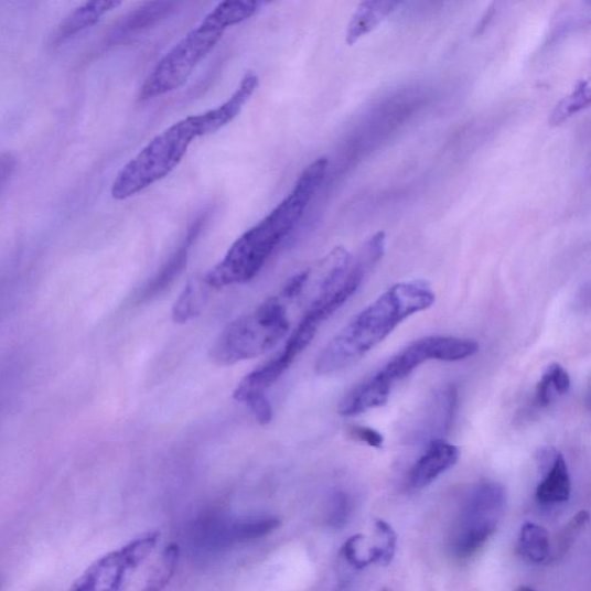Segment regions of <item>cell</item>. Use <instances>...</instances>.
Returning <instances> with one entry per match:
<instances>
[{
  "label": "cell",
  "instance_id": "6da1fadb",
  "mask_svg": "<svg viewBox=\"0 0 591 591\" xmlns=\"http://www.w3.org/2000/svg\"><path fill=\"white\" fill-rule=\"evenodd\" d=\"M329 159L308 165L292 191L259 224L243 234L224 259L203 278L209 289H222L254 280L279 246L300 224L315 192L322 186Z\"/></svg>",
  "mask_w": 591,
  "mask_h": 591
},
{
  "label": "cell",
  "instance_id": "7a4b0ae2",
  "mask_svg": "<svg viewBox=\"0 0 591 591\" xmlns=\"http://www.w3.org/2000/svg\"><path fill=\"white\" fill-rule=\"evenodd\" d=\"M434 302V291L427 281L394 284L330 341L315 361L316 375H332L357 363L406 319L428 310Z\"/></svg>",
  "mask_w": 591,
  "mask_h": 591
},
{
  "label": "cell",
  "instance_id": "3957f363",
  "mask_svg": "<svg viewBox=\"0 0 591 591\" xmlns=\"http://www.w3.org/2000/svg\"><path fill=\"white\" fill-rule=\"evenodd\" d=\"M261 6L254 0L218 3L203 19L198 28L193 29L172 46L144 80L139 100L150 101L181 88L196 66L212 53L227 30L256 15Z\"/></svg>",
  "mask_w": 591,
  "mask_h": 591
},
{
  "label": "cell",
  "instance_id": "277c9868",
  "mask_svg": "<svg viewBox=\"0 0 591 591\" xmlns=\"http://www.w3.org/2000/svg\"><path fill=\"white\" fill-rule=\"evenodd\" d=\"M289 305L279 296L230 323L213 344L218 365H235L272 351L290 332Z\"/></svg>",
  "mask_w": 591,
  "mask_h": 591
},
{
  "label": "cell",
  "instance_id": "5b68a950",
  "mask_svg": "<svg viewBox=\"0 0 591 591\" xmlns=\"http://www.w3.org/2000/svg\"><path fill=\"white\" fill-rule=\"evenodd\" d=\"M195 138L198 133L192 116L157 136L119 171L111 186L112 198L127 201L169 176L183 161Z\"/></svg>",
  "mask_w": 591,
  "mask_h": 591
},
{
  "label": "cell",
  "instance_id": "8992f818",
  "mask_svg": "<svg viewBox=\"0 0 591 591\" xmlns=\"http://www.w3.org/2000/svg\"><path fill=\"white\" fill-rule=\"evenodd\" d=\"M507 506L505 487L494 481L474 486L463 501L451 536L458 559L476 555L497 531Z\"/></svg>",
  "mask_w": 591,
  "mask_h": 591
},
{
  "label": "cell",
  "instance_id": "52a82bcc",
  "mask_svg": "<svg viewBox=\"0 0 591 591\" xmlns=\"http://www.w3.org/2000/svg\"><path fill=\"white\" fill-rule=\"evenodd\" d=\"M159 534L143 535L119 550L96 560L74 582L71 591H125L132 571L153 552Z\"/></svg>",
  "mask_w": 591,
  "mask_h": 591
},
{
  "label": "cell",
  "instance_id": "ba28073f",
  "mask_svg": "<svg viewBox=\"0 0 591 591\" xmlns=\"http://www.w3.org/2000/svg\"><path fill=\"white\" fill-rule=\"evenodd\" d=\"M479 348V343L473 340L452 336L423 337L409 344L375 375L393 387L394 384L407 378L423 363L429 361H463L474 356Z\"/></svg>",
  "mask_w": 591,
  "mask_h": 591
},
{
  "label": "cell",
  "instance_id": "9c48e42d",
  "mask_svg": "<svg viewBox=\"0 0 591 591\" xmlns=\"http://www.w3.org/2000/svg\"><path fill=\"white\" fill-rule=\"evenodd\" d=\"M259 85L260 80L257 74L248 72L244 74L237 89L227 103L202 115L192 116L198 138L211 136L229 126L239 116L243 108L248 105Z\"/></svg>",
  "mask_w": 591,
  "mask_h": 591
},
{
  "label": "cell",
  "instance_id": "30bf717a",
  "mask_svg": "<svg viewBox=\"0 0 591 591\" xmlns=\"http://www.w3.org/2000/svg\"><path fill=\"white\" fill-rule=\"evenodd\" d=\"M458 407V389L447 386L436 393L423 412L420 427L413 430L415 440L431 443L442 440L451 430Z\"/></svg>",
  "mask_w": 591,
  "mask_h": 591
},
{
  "label": "cell",
  "instance_id": "8fae6325",
  "mask_svg": "<svg viewBox=\"0 0 591 591\" xmlns=\"http://www.w3.org/2000/svg\"><path fill=\"white\" fill-rule=\"evenodd\" d=\"M460 454V449L450 442L432 441L423 455L411 468L410 486L415 490L429 486L458 463Z\"/></svg>",
  "mask_w": 591,
  "mask_h": 591
},
{
  "label": "cell",
  "instance_id": "7c38bea8",
  "mask_svg": "<svg viewBox=\"0 0 591 591\" xmlns=\"http://www.w3.org/2000/svg\"><path fill=\"white\" fill-rule=\"evenodd\" d=\"M547 470L546 476L536 487V498L544 505H558L569 502L572 482L569 465L563 455L554 449H547L541 456Z\"/></svg>",
  "mask_w": 591,
  "mask_h": 591
},
{
  "label": "cell",
  "instance_id": "4fadbf2b",
  "mask_svg": "<svg viewBox=\"0 0 591 591\" xmlns=\"http://www.w3.org/2000/svg\"><path fill=\"white\" fill-rule=\"evenodd\" d=\"M391 388L376 375L368 377L343 397L337 411L343 417H352L383 407L389 400Z\"/></svg>",
  "mask_w": 591,
  "mask_h": 591
},
{
  "label": "cell",
  "instance_id": "5bb4252c",
  "mask_svg": "<svg viewBox=\"0 0 591 591\" xmlns=\"http://www.w3.org/2000/svg\"><path fill=\"white\" fill-rule=\"evenodd\" d=\"M400 3L367 0L357 8L347 30L346 42L354 45L359 39L375 31L379 24L396 12Z\"/></svg>",
  "mask_w": 591,
  "mask_h": 591
},
{
  "label": "cell",
  "instance_id": "9a60e30c",
  "mask_svg": "<svg viewBox=\"0 0 591 591\" xmlns=\"http://www.w3.org/2000/svg\"><path fill=\"white\" fill-rule=\"evenodd\" d=\"M121 6L116 0H101V2H89L77 10H74L61 24L58 37L62 40L94 28L107 13Z\"/></svg>",
  "mask_w": 591,
  "mask_h": 591
},
{
  "label": "cell",
  "instance_id": "2e32d148",
  "mask_svg": "<svg viewBox=\"0 0 591 591\" xmlns=\"http://www.w3.org/2000/svg\"><path fill=\"white\" fill-rule=\"evenodd\" d=\"M571 383L568 369L559 363L550 364L537 384L535 405L539 408L549 407L558 397L570 390Z\"/></svg>",
  "mask_w": 591,
  "mask_h": 591
},
{
  "label": "cell",
  "instance_id": "e0dca14e",
  "mask_svg": "<svg viewBox=\"0 0 591 591\" xmlns=\"http://www.w3.org/2000/svg\"><path fill=\"white\" fill-rule=\"evenodd\" d=\"M190 240L191 238L170 258L160 272L147 283L140 292V301L146 302L158 298L183 273L187 262Z\"/></svg>",
  "mask_w": 591,
  "mask_h": 591
},
{
  "label": "cell",
  "instance_id": "ac0fdd59",
  "mask_svg": "<svg viewBox=\"0 0 591 591\" xmlns=\"http://www.w3.org/2000/svg\"><path fill=\"white\" fill-rule=\"evenodd\" d=\"M519 554L534 563L545 562L551 556V541L548 530L533 523L523 526L519 541Z\"/></svg>",
  "mask_w": 591,
  "mask_h": 591
},
{
  "label": "cell",
  "instance_id": "d6986e66",
  "mask_svg": "<svg viewBox=\"0 0 591 591\" xmlns=\"http://www.w3.org/2000/svg\"><path fill=\"white\" fill-rule=\"evenodd\" d=\"M208 287L202 280L190 281L172 309V319L178 324H185L198 316L207 298Z\"/></svg>",
  "mask_w": 591,
  "mask_h": 591
},
{
  "label": "cell",
  "instance_id": "ffe728a7",
  "mask_svg": "<svg viewBox=\"0 0 591 591\" xmlns=\"http://www.w3.org/2000/svg\"><path fill=\"white\" fill-rule=\"evenodd\" d=\"M174 3H147L122 19L117 30L118 37L136 34L165 17Z\"/></svg>",
  "mask_w": 591,
  "mask_h": 591
},
{
  "label": "cell",
  "instance_id": "44dd1931",
  "mask_svg": "<svg viewBox=\"0 0 591 591\" xmlns=\"http://www.w3.org/2000/svg\"><path fill=\"white\" fill-rule=\"evenodd\" d=\"M180 556L178 545L168 546L142 591H162L174 578L179 568Z\"/></svg>",
  "mask_w": 591,
  "mask_h": 591
},
{
  "label": "cell",
  "instance_id": "7402d4cb",
  "mask_svg": "<svg viewBox=\"0 0 591 591\" xmlns=\"http://www.w3.org/2000/svg\"><path fill=\"white\" fill-rule=\"evenodd\" d=\"M590 104V87L589 83L581 80L576 86V89L561 100L552 110L550 116V125L558 127L566 119H569L574 114L585 109Z\"/></svg>",
  "mask_w": 591,
  "mask_h": 591
},
{
  "label": "cell",
  "instance_id": "603a6c76",
  "mask_svg": "<svg viewBox=\"0 0 591 591\" xmlns=\"http://www.w3.org/2000/svg\"><path fill=\"white\" fill-rule=\"evenodd\" d=\"M280 526L281 522L278 517H259V519L236 524L229 534L236 541H248L265 537L277 530Z\"/></svg>",
  "mask_w": 591,
  "mask_h": 591
},
{
  "label": "cell",
  "instance_id": "cb8c5ba5",
  "mask_svg": "<svg viewBox=\"0 0 591 591\" xmlns=\"http://www.w3.org/2000/svg\"><path fill=\"white\" fill-rule=\"evenodd\" d=\"M589 523V513L585 511L579 512L573 519L558 535L556 540V554L562 556L570 550L576 539L579 537L583 528Z\"/></svg>",
  "mask_w": 591,
  "mask_h": 591
},
{
  "label": "cell",
  "instance_id": "d4e9b609",
  "mask_svg": "<svg viewBox=\"0 0 591 591\" xmlns=\"http://www.w3.org/2000/svg\"><path fill=\"white\" fill-rule=\"evenodd\" d=\"M353 505L348 495L336 492L329 507V524L333 528H343L351 519Z\"/></svg>",
  "mask_w": 591,
  "mask_h": 591
},
{
  "label": "cell",
  "instance_id": "484cf974",
  "mask_svg": "<svg viewBox=\"0 0 591 591\" xmlns=\"http://www.w3.org/2000/svg\"><path fill=\"white\" fill-rule=\"evenodd\" d=\"M375 535L377 544L384 554L385 566L389 565L396 555L398 536L384 520H376Z\"/></svg>",
  "mask_w": 591,
  "mask_h": 591
},
{
  "label": "cell",
  "instance_id": "4316f807",
  "mask_svg": "<svg viewBox=\"0 0 591 591\" xmlns=\"http://www.w3.org/2000/svg\"><path fill=\"white\" fill-rule=\"evenodd\" d=\"M351 438L355 441L365 443V445L374 449H382L384 447V436L372 428L354 426L350 429Z\"/></svg>",
  "mask_w": 591,
  "mask_h": 591
},
{
  "label": "cell",
  "instance_id": "83f0119b",
  "mask_svg": "<svg viewBox=\"0 0 591 591\" xmlns=\"http://www.w3.org/2000/svg\"><path fill=\"white\" fill-rule=\"evenodd\" d=\"M245 405L250 408L260 425L266 426L272 422L273 408L270 406L266 396L251 398L250 400L246 401Z\"/></svg>",
  "mask_w": 591,
  "mask_h": 591
},
{
  "label": "cell",
  "instance_id": "f1b7e54d",
  "mask_svg": "<svg viewBox=\"0 0 591 591\" xmlns=\"http://www.w3.org/2000/svg\"><path fill=\"white\" fill-rule=\"evenodd\" d=\"M495 8L491 7L487 9L486 13L484 14L483 19L481 20L479 26H477V34H481L485 28L487 26L488 21L492 17H494Z\"/></svg>",
  "mask_w": 591,
  "mask_h": 591
},
{
  "label": "cell",
  "instance_id": "f546056e",
  "mask_svg": "<svg viewBox=\"0 0 591 591\" xmlns=\"http://www.w3.org/2000/svg\"><path fill=\"white\" fill-rule=\"evenodd\" d=\"M515 591H536L535 589L530 588V587H520L519 589H516Z\"/></svg>",
  "mask_w": 591,
  "mask_h": 591
},
{
  "label": "cell",
  "instance_id": "4dcf8cb0",
  "mask_svg": "<svg viewBox=\"0 0 591 591\" xmlns=\"http://www.w3.org/2000/svg\"><path fill=\"white\" fill-rule=\"evenodd\" d=\"M382 591H391V590L386 588V589H383Z\"/></svg>",
  "mask_w": 591,
  "mask_h": 591
}]
</instances>
